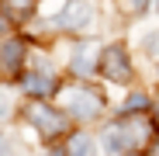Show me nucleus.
I'll list each match as a JSON object with an SVG mask.
<instances>
[{"mask_svg": "<svg viewBox=\"0 0 159 156\" xmlns=\"http://www.w3.org/2000/svg\"><path fill=\"white\" fill-rule=\"evenodd\" d=\"M142 139H145V121H121V125H111L104 132L107 153H131Z\"/></svg>", "mask_w": 159, "mask_h": 156, "instance_id": "nucleus-1", "label": "nucleus"}, {"mask_svg": "<svg viewBox=\"0 0 159 156\" xmlns=\"http://www.w3.org/2000/svg\"><path fill=\"white\" fill-rule=\"evenodd\" d=\"M28 121L38 128V135H45V139H59V135H66V118L56 111V108H48V104H31L28 108Z\"/></svg>", "mask_w": 159, "mask_h": 156, "instance_id": "nucleus-2", "label": "nucleus"}, {"mask_svg": "<svg viewBox=\"0 0 159 156\" xmlns=\"http://www.w3.org/2000/svg\"><path fill=\"white\" fill-rule=\"evenodd\" d=\"M100 73L107 76L111 83H128L131 80V63H128L125 45H107L100 52Z\"/></svg>", "mask_w": 159, "mask_h": 156, "instance_id": "nucleus-3", "label": "nucleus"}, {"mask_svg": "<svg viewBox=\"0 0 159 156\" xmlns=\"http://www.w3.org/2000/svg\"><path fill=\"white\" fill-rule=\"evenodd\" d=\"M66 108H69L76 118H97V115L104 111V101H100V94L90 90V87H73V90H66Z\"/></svg>", "mask_w": 159, "mask_h": 156, "instance_id": "nucleus-4", "label": "nucleus"}, {"mask_svg": "<svg viewBox=\"0 0 159 156\" xmlns=\"http://www.w3.org/2000/svg\"><path fill=\"white\" fill-rule=\"evenodd\" d=\"M90 24H93V11H90L87 0H69V4L62 7L59 28H66V31H83V28H90Z\"/></svg>", "mask_w": 159, "mask_h": 156, "instance_id": "nucleus-5", "label": "nucleus"}, {"mask_svg": "<svg viewBox=\"0 0 159 156\" xmlns=\"http://www.w3.org/2000/svg\"><path fill=\"white\" fill-rule=\"evenodd\" d=\"M21 63H24V42L21 38H7L4 45H0V73L17 76L21 73Z\"/></svg>", "mask_w": 159, "mask_h": 156, "instance_id": "nucleus-6", "label": "nucleus"}, {"mask_svg": "<svg viewBox=\"0 0 159 156\" xmlns=\"http://www.w3.org/2000/svg\"><path fill=\"white\" fill-rule=\"evenodd\" d=\"M21 83H24V90H28L31 97H52V94H56V76H48V73H42V69L28 73Z\"/></svg>", "mask_w": 159, "mask_h": 156, "instance_id": "nucleus-7", "label": "nucleus"}, {"mask_svg": "<svg viewBox=\"0 0 159 156\" xmlns=\"http://www.w3.org/2000/svg\"><path fill=\"white\" fill-rule=\"evenodd\" d=\"M0 7H4V14L11 21H24L35 14V0H0Z\"/></svg>", "mask_w": 159, "mask_h": 156, "instance_id": "nucleus-8", "label": "nucleus"}, {"mask_svg": "<svg viewBox=\"0 0 159 156\" xmlns=\"http://www.w3.org/2000/svg\"><path fill=\"white\" fill-rule=\"evenodd\" d=\"M66 153H69V156H93V142H90L87 135H73Z\"/></svg>", "mask_w": 159, "mask_h": 156, "instance_id": "nucleus-9", "label": "nucleus"}, {"mask_svg": "<svg viewBox=\"0 0 159 156\" xmlns=\"http://www.w3.org/2000/svg\"><path fill=\"white\" fill-rule=\"evenodd\" d=\"M145 108H149V97H145V94H131V97L125 101V111H128V115H131V111H145Z\"/></svg>", "mask_w": 159, "mask_h": 156, "instance_id": "nucleus-10", "label": "nucleus"}, {"mask_svg": "<svg viewBox=\"0 0 159 156\" xmlns=\"http://www.w3.org/2000/svg\"><path fill=\"white\" fill-rule=\"evenodd\" d=\"M149 7V0H121V11L125 14H142Z\"/></svg>", "mask_w": 159, "mask_h": 156, "instance_id": "nucleus-11", "label": "nucleus"}, {"mask_svg": "<svg viewBox=\"0 0 159 156\" xmlns=\"http://www.w3.org/2000/svg\"><path fill=\"white\" fill-rule=\"evenodd\" d=\"M7 111H11V97H7V94H0V118H4Z\"/></svg>", "mask_w": 159, "mask_h": 156, "instance_id": "nucleus-12", "label": "nucleus"}, {"mask_svg": "<svg viewBox=\"0 0 159 156\" xmlns=\"http://www.w3.org/2000/svg\"><path fill=\"white\" fill-rule=\"evenodd\" d=\"M149 156H159V139H156V142L149 146Z\"/></svg>", "mask_w": 159, "mask_h": 156, "instance_id": "nucleus-13", "label": "nucleus"}, {"mask_svg": "<svg viewBox=\"0 0 159 156\" xmlns=\"http://www.w3.org/2000/svg\"><path fill=\"white\" fill-rule=\"evenodd\" d=\"M7 31V17H0V35H4Z\"/></svg>", "mask_w": 159, "mask_h": 156, "instance_id": "nucleus-14", "label": "nucleus"}, {"mask_svg": "<svg viewBox=\"0 0 159 156\" xmlns=\"http://www.w3.org/2000/svg\"><path fill=\"white\" fill-rule=\"evenodd\" d=\"M0 156H7V146H4V142H0Z\"/></svg>", "mask_w": 159, "mask_h": 156, "instance_id": "nucleus-15", "label": "nucleus"}, {"mask_svg": "<svg viewBox=\"0 0 159 156\" xmlns=\"http://www.w3.org/2000/svg\"><path fill=\"white\" fill-rule=\"evenodd\" d=\"M156 128H159V111H156Z\"/></svg>", "mask_w": 159, "mask_h": 156, "instance_id": "nucleus-16", "label": "nucleus"}, {"mask_svg": "<svg viewBox=\"0 0 159 156\" xmlns=\"http://www.w3.org/2000/svg\"><path fill=\"white\" fill-rule=\"evenodd\" d=\"M125 156H139V153H125Z\"/></svg>", "mask_w": 159, "mask_h": 156, "instance_id": "nucleus-17", "label": "nucleus"}, {"mask_svg": "<svg viewBox=\"0 0 159 156\" xmlns=\"http://www.w3.org/2000/svg\"><path fill=\"white\" fill-rule=\"evenodd\" d=\"M156 4H159V0H156Z\"/></svg>", "mask_w": 159, "mask_h": 156, "instance_id": "nucleus-18", "label": "nucleus"}]
</instances>
